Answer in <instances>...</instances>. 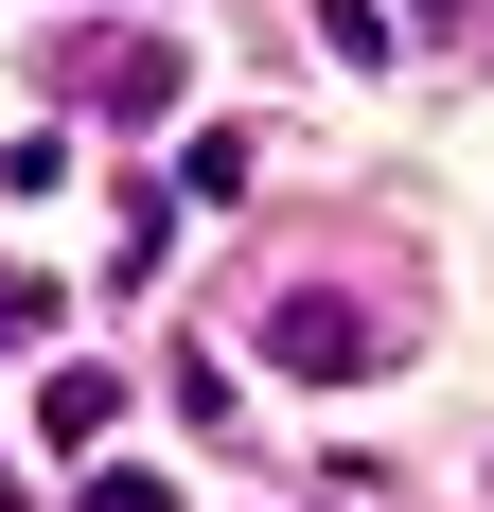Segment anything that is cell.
<instances>
[{"label": "cell", "instance_id": "obj_1", "mask_svg": "<svg viewBox=\"0 0 494 512\" xmlns=\"http://www.w3.org/2000/svg\"><path fill=\"white\" fill-rule=\"evenodd\" d=\"M265 354H283V371H371L389 318H353V301H265Z\"/></svg>", "mask_w": 494, "mask_h": 512}, {"label": "cell", "instance_id": "obj_2", "mask_svg": "<svg viewBox=\"0 0 494 512\" xmlns=\"http://www.w3.org/2000/svg\"><path fill=\"white\" fill-rule=\"evenodd\" d=\"M36 424H53V442H106V424H124V389H106V371H53Z\"/></svg>", "mask_w": 494, "mask_h": 512}, {"label": "cell", "instance_id": "obj_3", "mask_svg": "<svg viewBox=\"0 0 494 512\" xmlns=\"http://www.w3.org/2000/svg\"><path fill=\"white\" fill-rule=\"evenodd\" d=\"M0 354H53V283L36 265H0Z\"/></svg>", "mask_w": 494, "mask_h": 512}]
</instances>
